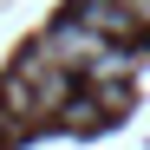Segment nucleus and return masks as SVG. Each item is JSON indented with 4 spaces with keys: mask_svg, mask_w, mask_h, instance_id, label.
I'll use <instances>...</instances> for the list:
<instances>
[{
    "mask_svg": "<svg viewBox=\"0 0 150 150\" xmlns=\"http://www.w3.org/2000/svg\"><path fill=\"white\" fill-rule=\"evenodd\" d=\"M13 137H20V124H13V117H7V105H0V150H7V144H13Z\"/></svg>",
    "mask_w": 150,
    "mask_h": 150,
    "instance_id": "2",
    "label": "nucleus"
},
{
    "mask_svg": "<svg viewBox=\"0 0 150 150\" xmlns=\"http://www.w3.org/2000/svg\"><path fill=\"white\" fill-rule=\"evenodd\" d=\"M79 20L98 26L105 39H131V33H137V13L124 7V0H79Z\"/></svg>",
    "mask_w": 150,
    "mask_h": 150,
    "instance_id": "1",
    "label": "nucleus"
}]
</instances>
